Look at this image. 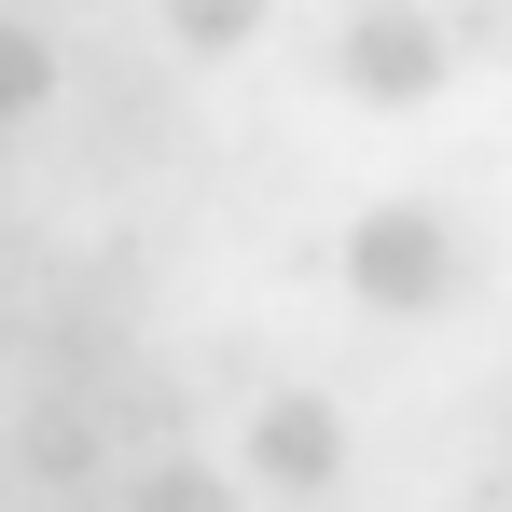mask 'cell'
<instances>
[{
	"label": "cell",
	"instance_id": "obj_1",
	"mask_svg": "<svg viewBox=\"0 0 512 512\" xmlns=\"http://www.w3.org/2000/svg\"><path fill=\"white\" fill-rule=\"evenodd\" d=\"M457 277H471V250H457V222H443L429 194L360 208V236H346V291H360L374 319H443V305H457Z\"/></svg>",
	"mask_w": 512,
	"mask_h": 512
},
{
	"label": "cell",
	"instance_id": "obj_2",
	"mask_svg": "<svg viewBox=\"0 0 512 512\" xmlns=\"http://www.w3.org/2000/svg\"><path fill=\"white\" fill-rule=\"evenodd\" d=\"M333 70L346 97H374V111H416V97H443V14H416V0H360L346 14V42H333Z\"/></svg>",
	"mask_w": 512,
	"mask_h": 512
},
{
	"label": "cell",
	"instance_id": "obj_3",
	"mask_svg": "<svg viewBox=\"0 0 512 512\" xmlns=\"http://www.w3.org/2000/svg\"><path fill=\"white\" fill-rule=\"evenodd\" d=\"M250 471H263V485H291V499H319V485L346 471V416L319 402V388H277V402L250 416Z\"/></svg>",
	"mask_w": 512,
	"mask_h": 512
},
{
	"label": "cell",
	"instance_id": "obj_4",
	"mask_svg": "<svg viewBox=\"0 0 512 512\" xmlns=\"http://www.w3.org/2000/svg\"><path fill=\"white\" fill-rule=\"evenodd\" d=\"M42 97H56V42H42V28H14V14H0V125H28V111H42Z\"/></svg>",
	"mask_w": 512,
	"mask_h": 512
},
{
	"label": "cell",
	"instance_id": "obj_5",
	"mask_svg": "<svg viewBox=\"0 0 512 512\" xmlns=\"http://www.w3.org/2000/svg\"><path fill=\"white\" fill-rule=\"evenodd\" d=\"M167 28L194 56H236V42H263V0H167Z\"/></svg>",
	"mask_w": 512,
	"mask_h": 512
},
{
	"label": "cell",
	"instance_id": "obj_6",
	"mask_svg": "<svg viewBox=\"0 0 512 512\" xmlns=\"http://www.w3.org/2000/svg\"><path fill=\"white\" fill-rule=\"evenodd\" d=\"M139 512H236V485H222V471H194V457H180V471H153V485H139Z\"/></svg>",
	"mask_w": 512,
	"mask_h": 512
},
{
	"label": "cell",
	"instance_id": "obj_7",
	"mask_svg": "<svg viewBox=\"0 0 512 512\" xmlns=\"http://www.w3.org/2000/svg\"><path fill=\"white\" fill-rule=\"evenodd\" d=\"M443 56H512V0H457L443 14Z\"/></svg>",
	"mask_w": 512,
	"mask_h": 512
},
{
	"label": "cell",
	"instance_id": "obj_8",
	"mask_svg": "<svg viewBox=\"0 0 512 512\" xmlns=\"http://www.w3.org/2000/svg\"><path fill=\"white\" fill-rule=\"evenodd\" d=\"M499 429H512V388H499Z\"/></svg>",
	"mask_w": 512,
	"mask_h": 512
}]
</instances>
